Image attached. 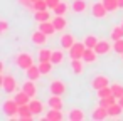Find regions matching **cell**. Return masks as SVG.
<instances>
[{
  "mask_svg": "<svg viewBox=\"0 0 123 121\" xmlns=\"http://www.w3.org/2000/svg\"><path fill=\"white\" fill-rule=\"evenodd\" d=\"M118 4H120V9H123V0H118Z\"/></svg>",
  "mask_w": 123,
  "mask_h": 121,
  "instance_id": "60d3db41",
  "label": "cell"
},
{
  "mask_svg": "<svg viewBox=\"0 0 123 121\" xmlns=\"http://www.w3.org/2000/svg\"><path fill=\"white\" fill-rule=\"evenodd\" d=\"M111 40H118V39H123V27L121 25H118V27H115L113 30H111Z\"/></svg>",
  "mask_w": 123,
  "mask_h": 121,
  "instance_id": "e575fe53",
  "label": "cell"
},
{
  "mask_svg": "<svg viewBox=\"0 0 123 121\" xmlns=\"http://www.w3.org/2000/svg\"><path fill=\"white\" fill-rule=\"evenodd\" d=\"M111 49H113V46H111L108 40H98V44H96V47H94V51H96L98 56H105V54H108Z\"/></svg>",
  "mask_w": 123,
  "mask_h": 121,
  "instance_id": "8fae6325",
  "label": "cell"
},
{
  "mask_svg": "<svg viewBox=\"0 0 123 121\" xmlns=\"http://www.w3.org/2000/svg\"><path fill=\"white\" fill-rule=\"evenodd\" d=\"M32 9H34V10H46V9H49V7H47V2H46V0H36V2L32 4Z\"/></svg>",
  "mask_w": 123,
  "mask_h": 121,
  "instance_id": "8d00e7d4",
  "label": "cell"
},
{
  "mask_svg": "<svg viewBox=\"0 0 123 121\" xmlns=\"http://www.w3.org/2000/svg\"><path fill=\"white\" fill-rule=\"evenodd\" d=\"M108 116H110V114H108V108L99 106V104H98V108H94V109H93V113H91V118H93L94 121L105 119V118H108Z\"/></svg>",
  "mask_w": 123,
  "mask_h": 121,
  "instance_id": "7c38bea8",
  "label": "cell"
},
{
  "mask_svg": "<svg viewBox=\"0 0 123 121\" xmlns=\"http://www.w3.org/2000/svg\"><path fill=\"white\" fill-rule=\"evenodd\" d=\"M49 91H51V94L62 96V94L66 92V86H64V82H62V81L54 79V81H51V84H49Z\"/></svg>",
  "mask_w": 123,
  "mask_h": 121,
  "instance_id": "8992f818",
  "label": "cell"
},
{
  "mask_svg": "<svg viewBox=\"0 0 123 121\" xmlns=\"http://www.w3.org/2000/svg\"><path fill=\"white\" fill-rule=\"evenodd\" d=\"M116 101H118V98H116L115 94H111V96H108V98H103V99H99V106H105V108H108V106L115 104Z\"/></svg>",
  "mask_w": 123,
  "mask_h": 121,
  "instance_id": "1f68e13d",
  "label": "cell"
},
{
  "mask_svg": "<svg viewBox=\"0 0 123 121\" xmlns=\"http://www.w3.org/2000/svg\"><path fill=\"white\" fill-rule=\"evenodd\" d=\"M62 61H64V52H62V51H59V49H54V51H52L51 62H52L54 66H57V64H62Z\"/></svg>",
  "mask_w": 123,
  "mask_h": 121,
  "instance_id": "4316f807",
  "label": "cell"
},
{
  "mask_svg": "<svg viewBox=\"0 0 123 121\" xmlns=\"http://www.w3.org/2000/svg\"><path fill=\"white\" fill-rule=\"evenodd\" d=\"M59 42H61V47H62V49H68V51H69L78 40H76V37H74L73 34H62L61 39H59Z\"/></svg>",
  "mask_w": 123,
  "mask_h": 121,
  "instance_id": "9c48e42d",
  "label": "cell"
},
{
  "mask_svg": "<svg viewBox=\"0 0 123 121\" xmlns=\"http://www.w3.org/2000/svg\"><path fill=\"white\" fill-rule=\"evenodd\" d=\"M86 0H74L73 2V5H71V10L74 12V14H83L84 10H86Z\"/></svg>",
  "mask_w": 123,
  "mask_h": 121,
  "instance_id": "cb8c5ba5",
  "label": "cell"
},
{
  "mask_svg": "<svg viewBox=\"0 0 123 121\" xmlns=\"http://www.w3.org/2000/svg\"><path fill=\"white\" fill-rule=\"evenodd\" d=\"M64 116H62V113H61V109H54V108H51L49 111H47V114H46V119L47 121H61Z\"/></svg>",
  "mask_w": 123,
  "mask_h": 121,
  "instance_id": "7402d4cb",
  "label": "cell"
},
{
  "mask_svg": "<svg viewBox=\"0 0 123 121\" xmlns=\"http://www.w3.org/2000/svg\"><path fill=\"white\" fill-rule=\"evenodd\" d=\"M84 118H86V114H84L83 109H71L69 114H68L69 121H84Z\"/></svg>",
  "mask_w": 123,
  "mask_h": 121,
  "instance_id": "d6986e66",
  "label": "cell"
},
{
  "mask_svg": "<svg viewBox=\"0 0 123 121\" xmlns=\"http://www.w3.org/2000/svg\"><path fill=\"white\" fill-rule=\"evenodd\" d=\"M51 57H52L51 49H46V47L39 49V52H37V61L39 62H47V61H51Z\"/></svg>",
  "mask_w": 123,
  "mask_h": 121,
  "instance_id": "44dd1931",
  "label": "cell"
},
{
  "mask_svg": "<svg viewBox=\"0 0 123 121\" xmlns=\"http://www.w3.org/2000/svg\"><path fill=\"white\" fill-rule=\"evenodd\" d=\"M39 30H42V32H44V34H47V35H52L54 32H57V30H56V27H54V24H52V20L39 22Z\"/></svg>",
  "mask_w": 123,
  "mask_h": 121,
  "instance_id": "5bb4252c",
  "label": "cell"
},
{
  "mask_svg": "<svg viewBox=\"0 0 123 121\" xmlns=\"http://www.w3.org/2000/svg\"><path fill=\"white\" fill-rule=\"evenodd\" d=\"M0 81H2V89L5 92H14L17 89V81L14 76H2Z\"/></svg>",
  "mask_w": 123,
  "mask_h": 121,
  "instance_id": "3957f363",
  "label": "cell"
},
{
  "mask_svg": "<svg viewBox=\"0 0 123 121\" xmlns=\"http://www.w3.org/2000/svg\"><path fill=\"white\" fill-rule=\"evenodd\" d=\"M121 111H123V106L116 101L115 104H111V106H108V114H110V118H118L120 114H121Z\"/></svg>",
  "mask_w": 123,
  "mask_h": 121,
  "instance_id": "603a6c76",
  "label": "cell"
},
{
  "mask_svg": "<svg viewBox=\"0 0 123 121\" xmlns=\"http://www.w3.org/2000/svg\"><path fill=\"white\" fill-rule=\"evenodd\" d=\"M47 106L49 108H54V109H62V99H61V96L51 94L49 99H47Z\"/></svg>",
  "mask_w": 123,
  "mask_h": 121,
  "instance_id": "e0dca14e",
  "label": "cell"
},
{
  "mask_svg": "<svg viewBox=\"0 0 123 121\" xmlns=\"http://www.w3.org/2000/svg\"><path fill=\"white\" fill-rule=\"evenodd\" d=\"M0 29H2V34H5L9 30V22L7 20H2V22H0Z\"/></svg>",
  "mask_w": 123,
  "mask_h": 121,
  "instance_id": "f35d334b",
  "label": "cell"
},
{
  "mask_svg": "<svg viewBox=\"0 0 123 121\" xmlns=\"http://www.w3.org/2000/svg\"><path fill=\"white\" fill-rule=\"evenodd\" d=\"M47 37H49L47 34H44L42 30L37 29V30L31 35V40H32V44H36V46L41 47V46H46V44H47Z\"/></svg>",
  "mask_w": 123,
  "mask_h": 121,
  "instance_id": "52a82bcc",
  "label": "cell"
},
{
  "mask_svg": "<svg viewBox=\"0 0 123 121\" xmlns=\"http://www.w3.org/2000/svg\"><path fill=\"white\" fill-rule=\"evenodd\" d=\"M120 25H121V27H123V20H121V24H120Z\"/></svg>",
  "mask_w": 123,
  "mask_h": 121,
  "instance_id": "7bdbcfd3",
  "label": "cell"
},
{
  "mask_svg": "<svg viewBox=\"0 0 123 121\" xmlns=\"http://www.w3.org/2000/svg\"><path fill=\"white\" fill-rule=\"evenodd\" d=\"M121 59H123V54H121Z\"/></svg>",
  "mask_w": 123,
  "mask_h": 121,
  "instance_id": "ee69618b",
  "label": "cell"
},
{
  "mask_svg": "<svg viewBox=\"0 0 123 121\" xmlns=\"http://www.w3.org/2000/svg\"><path fill=\"white\" fill-rule=\"evenodd\" d=\"M91 14H93V17H96V19H105L106 14H108V10H106V7L103 5V2H96V4L91 5Z\"/></svg>",
  "mask_w": 123,
  "mask_h": 121,
  "instance_id": "5b68a950",
  "label": "cell"
},
{
  "mask_svg": "<svg viewBox=\"0 0 123 121\" xmlns=\"http://www.w3.org/2000/svg\"><path fill=\"white\" fill-rule=\"evenodd\" d=\"M19 106L20 104L15 99H5L2 103V111H4V114L9 119H14L15 121V116H19Z\"/></svg>",
  "mask_w": 123,
  "mask_h": 121,
  "instance_id": "6da1fadb",
  "label": "cell"
},
{
  "mask_svg": "<svg viewBox=\"0 0 123 121\" xmlns=\"http://www.w3.org/2000/svg\"><path fill=\"white\" fill-rule=\"evenodd\" d=\"M22 89H24L31 98H36V94H37V86L34 84V81H32V79H27V81L22 84Z\"/></svg>",
  "mask_w": 123,
  "mask_h": 121,
  "instance_id": "9a60e30c",
  "label": "cell"
},
{
  "mask_svg": "<svg viewBox=\"0 0 123 121\" xmlns=\"http://www.w3.org/2000/svg\"><path fill=\"white\" fill-rule=\"evenodd\" d=\"M96 92H98V98H99V99L111 96V94H113V91H111V84H110V86H105V87H101V89H98Z\"/></svg>",
  "mask_w": 123,
  "mask_h": 121,
  "instance_id": "836d02e7",
  "label": "cell"
},
{
  "mask_svg": "<svg viewBox=\"0 0 123 121\" xmlns=\"http://www.w3.org/2000/svg\"><path fill=\"white\" fill-rule=\"evenodd\" d=\"M34 19H36L37 22H46V20H51V14L47 12V9H46V10H36Z\"/></svg>",
  "mask_w": 123,
  "mask_h": 121,
  "instance_id": "83f0119b",
  "label": "cell"
},
{
  "mask_svg": "<svg viewBox=\"0 0 123 121\" xmlns=\"http://www.w3.org/2000/svg\"><path fill=\"white\" fill-rule=\"evenodd\" d=\"M118 103H120V104H121V106H123V96H121V98H120V99H118Z\"/></svg>",
  "mask_w": 123,
  "mask_h": 121,
  "instance_id": "b9f144b4",
  "label": "cell"
},
{
  "mask_svg": "<svg viewBox=\"0 0 123 121\" xmlns=\"http://www.w3.org/2000/svg\"><path fill=\"white\" fill-rule=\"evenodd\" d=\"M25 76H27V79H32V81H37L41 76H42V72H41V69H39V66H36V64H32L31 67H27L25 69Z\"/></svg>",
  "mask_w": 123,
  "mask_h": 121,
  "instance_id": "4fadbf2b",
  "label": "cell"
},
{
  "mask_svg": "<svg viewBox=\"0 0 123 121\" xmlns=\"http://www.w3.org/2000/svg\"><path fill=\"white\" fill-rule=\"evenodd\" d=\"M111 91H113V94L120 99V98L123 96V84H116V82L111 84Z\"/></svg>",
  "mask_w": 123,
  "mask_h": 121,
  "instance_id": "d590c367",
  "label": "cell"
},
{
  "mask_svg": "<svg viewBox=\"0 0 123 121\" xmlns=\"http://www.w3.org/2000/svg\"><path fill=\"white\" fill-rule=\"evenodd\" d=\"M84 51H86L84 42H83V40H81V42H76V44L69 49V57H71V59H83Z\"/></svg>",
  "mask_w": 123,
  "mask_h": 121,
  "instance_id": "277c9868",
  "label": "cell"
},
{
  "mask_svg": "<svg viewBox=\"0 0 123 121\" xmlns=\"http://www.w3.org/2000/svg\"><path fill=\"white\" fill-rule=\"evenodd\" d=\"M29 106H31V111L34 113V116H37V114H42V111H44V103L42 101H39V99H31V103H29Z\"/></svg>",
  "mask_w": 123,
  "mask_h": 121,
  "instance_id": "2e32d148",
  "label": "cell"
},
{
  "mask_svg": "<svg viewBox=\"0 0 123 121\" xmlns=\"http://www.w3.org/2000/svg\"><path fill=\"white\" fill-rule=\"evenodd\" d=\"M98 37L96 35H93V34H89V35H86L84 39H83V42H84V46L86 47H89V49H94L96 47V44H98Z\"/></svg>",
  "mask_w": 123,
  "mask_h": 121,
  "instance_id": "f1b7e54d",
  "label": "cell"
},
{
  "mask_svg": "<svg viewBox=\"0 0 123 121\" xmlns=\"http://www.w3.org/2000/svg\"><path fill=\"white\" fill-rule=\"evenodd\" d=\"M52 24H54V27H56V30H64L66 27H68V20L64 19V15H56L54 19H52Z\"/></svg>",
  "mask_w": 123,
  "mask_h": 121,
  "instance_id": "ffe728a7",
  "label": "cell"
},
{
  "mask_svg": "<svg viewBox=\"0 0 123 121\" xmlns=\"http://www.w3.org/2000/svg\"><path fill=\"white\" fill-rule=\"evenodd\" d=\"M46 2H47V7L52 10V9H54V7H56V5L61 2V0H46Z\"/></svg>",
  "mask_w": 123,
  "mask_h": 121,
  "instance_id": "ab89813d",
  "label": "cell"
},
{
  "mask_svg": "<svg viewBox=\"0 0 123 121\" xmlns=\"http://www.w3.org/2000/svg\"><path fill=\"white\" fill-rule=\"evenodd\" d=\"M52 12L56 14V15H64L66 12H68V4H64V2H59L54 9H52Z\"/></svg>",
  "mask_w": 123,
  "mask_h": 121,
  "instance_id": "d6a6232c",
  "label": "cell"
},
{
  "mask_svg": "<svg viewBox=\"0 0 123 121\" xmlns=\"http://www.w3.org/2000/svg\"><path fill=\"white\" fill-rule=\"evenodd\" d=\"M14 99H15V101H17L19 104H29L32 98H31V96H29V94H27V92H25L24 89H20V91H17V92H15Z\"/></svg>",
  "mask_w": 123,
  "mask_h": 121,
  "instance_id": "ac0fdd59",
  "label": "cell"
},
{
  "mask_svg": "<svg viewBox=\"0 0 123 121\" xmlns=\"http://www.w3.org/2000/svg\"><path fill=\"white\" fill-rule=\"evenodd\" d=\"M19 118L22 121H31L34 118V113L31 111V106L29 104H20L19 106Z\"/></svg>",
  "mask_w": 123,
  "mask_h": 121,
  "instance_id": "30bf717a",
  "label": "cell"
},
{
  "mask_svg": "<svg viewBox=\"0 0 123 121\" xmlns=\"http://www.w3.org/2000/svg\"><path fill=\"white\" fill-rule=\"evenodd\" d=\"M15 64L20 67V69H27V67H31L32 64H34V57L29 54V52H20L19 56H17V59H15Z\"/></svg>",
  "mask_w": 123,
  "mask_h": 121,
  "instance_id": "7a4b0ae2",
  "label": "cell"
},
{
  "mask_svg": "<svg viewBox=\"0 0 123 121\" xmlns=\"http://www.w3.org/2000/svg\"><path fill=\"white\" fill-rule=\"evenodd\" d=\"M113 51L116 52V54H123V39H118V40H115V44H113Z\"/></svg>",
  "mask_w": 123,
  "mask_h": 121,
  "instance_id": "74e56055",
  "label": "cell"
},
{
  "mask_svg": "<svg viewBox=\"0 0 123 121\" xmlns=\"http://www.w3.org/2000/svg\"><path fill=\"white\" fill-rule=\"evenodd\" d=\"M101 2H103V5L106 7V10H108V12H115V10H118V9H120L118 0H101Z\"/></svg>",
  "mask_w": 123,
  "mask_h": 121,
  "instance_id": "f546056e",
  "label": "cell"
},
{
  "mask_svg": "<svg viewBox=\"0 0 123 121\" xmlns=\"http://www.w3.org/2000/svg\"><path fill=\"white\" fill-rule=\"evenodd\" d=\"M52 67H54V64H52L51 61H47V62H39V69H41L42 76H47V74L52 71Z\"/></svg>",
  "mask_w": 123,
  "mask_h": 121,
  "instance_id": "4dcf8cb0",
  "label": "cell"
},
{
  "mask_svg": "<svg viewBox=\"0 0 123 121\" xmlns=\"http://www.w3.org/2000/svg\"><path fill=\"white\" fill-rule=\"evenodd\" d=\"M105 86H110V79L106 77V76H94L93 79H91V87L94 89V91H98V89H101V87H105Z\"/></svg>",
  "mask_w": 123,
  "mask_h": 121,
  "instance_id": "ba28073f",
  "label": "cell"
},
{
  "mask_svg": "<svg viewBox=\"0 0 123 121\" xmlns=\"http://www.w3.org/2000/svg\"><path fill=\"white\" fill-rule=\"evenodd\" d=\"M96 57H98L96 51H94V49L86 47V51H84V54H83V61H84V62H94V61H96Z\"/></svg>",
  "mask_w": 123,
  "mask_h": 121,
  "instance_id": "484cf974",
  "label": "cell"
},
{
  "mask_svg": "<svg viewBox=\"0 0 123 121\" xmlns=\"http://www.w3.org/2000/svg\"><path fill=\"white\" fill-rule=\"evenodd\" d=\"M84 61L83 59H71V67H73V72L74 74H83L84 71Z\"/></svg>",
  "mask_w": 123,
  "mask_h": 121,
  "instance_id": "d4e9b609",
  "label": "cell"
}]
</instances>
